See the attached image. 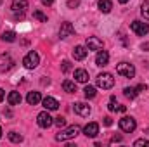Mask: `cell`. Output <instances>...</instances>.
Here are the masks:
<instances>
[{
  "instance_id": "6da1fadb",
  "label": "cell",
  "mask_w": 149,
  "mask_h": 147,
  "mask_svg": "<svg viewBox=\"0 0 149 147\" xmlns=\"http://www.w3.org/2000/svg\"><path fill=\"white\" fill-rule=\"evenodd\" d=\"M78 133H80V126H78V125H73V126H70V128H66V130L59 132V133L56 135V140H59V142L71 140V139H74Z\"/></svg>"
},
{
  "instance_id": "7a4b0ae2",
  "label": "cell",
  "mask_w": 149,
  "mask_h": 147,
  "mask_svg": "<svg viewBox=\"0 0 149 147\" xmlns=\"http://www.w3.org/2000/svg\"><path fill=\"white\" fill-rule=\"evenodd\" d=\"M95 83L99 88L102 90H109L113 85H114V78H113L111 73H101L97 78H95Z\"/></svg>"
},
{
  "instance_id": "3957f363",
  "label": "cell",
  "mask_w": 149,
  "mask_h": 147,
  "mask_svg": "<svg viewBox=\"0 0 149 147\" xmlns=\"http://www.w3.org/2000/svg\"><path fill=\"white\" fill-rule=\"evenodd\" d=\"M116 73L121 74V76H125V78H134V76H135V68H134V64H130V62H120V64L116 66Z\"/></svg>"
},
{
  "instance_id": "277c9868",
  "label": "cell",
  "mask_w": 149,
  "mask_h": 147,
  "mask_svg": "<svg viewBox=\"0 0 149 147\" xmlns=\"http://www.w3.org/2000/svg\"><path fill=\"white\" fill-rule=\"evenodd\" d=\"M38 62H40V57H38L37 52H28L26 55H24V59H23V64H24V68L26 69H35L38 66Z\"/></svg>"
},
{
  "instance_id": "5b68a950",
  "label": "cell",
  "mask_w": 149,
  "mask_h": 147,
  "mask_svg": "<svg viewBox=\"0 0 149 147\" xmlns=\"http://www.w3.org/2000/svg\"><path fill=\"white\" fill-rule=\"evenodd\" d=\"M135 126H137V123H135V119L132 116H123L120 119V128L123 132H127V133H132L135 130Z\"/></svg>"
},
{
  "instance_id": "8992f818",
  "label": "cell",
  "mask_w": 149,
  "mask_h": 147,
  "mask_svg": "<svg viewBox=\"0 0 149 147\" xmlns=\"http://www.w3.org/2000/svg\"><path fill=\"white\" fill-rule=\"evenodd\" d=\"M37 123L40 128H49V126L54 125V118L49 114V111H43V112H40L37 116Z\"/></svg>"
},
{
  "instance_id": "52a82bcc",
  "label": "cell",
  "mask_w": 149,
  "mask_h": 147,
  "mask_svg": "<svg viewBox=\"0 0 149 147\" xmlns=\"http://www.w3.org/2000/svg\"><path fill=\"white\" fill-rule=\"evenodd\" d=\"M130 30H132L135 35L144 37V35H148L149 33V24L148 23H142V21H134V23L130 24Z\"/></svg>"
},
{
  "instance_id": "ba28073f",
  "label": "cell",
  "mask_w": 149,
  "mask_h": 147,
  "mask_svg": "<svg viewBox=\"0 0 149 147\" xmlns=\"http://www.w3.org/2000/svg\"><path fill=\"white\" fill-rule=\"evenodd\" d=\"M12 66H14V59L9 54H2L0 55V73H5V71L12 69Z\"/></svg>"
},
{
  "instance_id": "9c48e42d",
  "label": "cell",
  "mask_w": 149,
  "mask_h": 147,
  "mask_svg": "<svg viewBox=\"0 0 149 147\" xmlns=\"http://www.w3.org/2000/svg\"><path fill=\"white\" fill-rule=\"evenodd\" d=\"M102 47H104V43H102L101 38H97V37L87 38V49L88 50H102Z\"/></svg>"
},
{
  "instance_id": "30bf717a",
  "label": "cell",
  "mask_w": 149,
  "mask_h": 147,
  "mask_svg": "<svg viewBox=\"0 0 149 147\" xmlns=\"http://www.w3.org/2000/svg\"><path fill=\"white\" fill-rule=\"evenodd\" d=\"M74 33V26L71 24V23H63L61 24V28H59V37L61 38H68V37H71Z\"/></svg>"
},
{
  "instance_id": "8fae6325",
  "label": "cell",
  "mask_w": 149,
  "mask_h": 147,
  "mask_svg": "<svg viewBox=\"0 0 149 147\" xmlns=\"http://www.w3.org/2000/svg\"><path fill=\"white\" fill-rule=\"evenodd\" d=\"M83 133L87 135V137H90V139H94V137H97V133H99V125L97 123H88V125H85V128H83Z\"/></svg>"
},
{
  "instance_id": "7c38bea8",
  "label": "cell",
  "mask_w": 149,
  "mask_h": 147,
  "mask_svg": "<svg viewBox=\"0 0 149 147\" xmlns=\"http://www.w3.org/2000/svg\"><path fill=\"white\" fill-rule=\"evenodd\" d=\"M42 104H43V107L47 111H57L59 109V102H57L54 97H45V99H42Z\"/></svg>"
},
{
  "instance_id": "4fadbf2b",
  "label": "cell",
  "mask_w": 149,
  "mask_h": 147,
  "mask_svg": "<svg viewBox=\"0 0 149 147\" xmlns=\"http://www.w3.org/2000/svg\"><path fill=\"white\" fill-rule=\"evenodd\" d=\"M73 109H74V112L80 114V116H88V114H90V106L85 104V102H76Z\"/></svg>"
},
{
  "instance_id": "5bb4252c",
  "label": "cell",
  "mask_w": 149,
  "mask_h": 147,
  "mask_svg": "<svg viewBox=\"0 0 149 147\" xmlns=\"http://www.w3.org/2000/svg\"><path fill=\"white\" fill-rule=\"evenodd\" d=\"M87 54H88V50H87L83 45H76L73 49V57L76 61H83V59L87 57Z\"/></svg>"
},
{
  "instance_id": "9a60e30c",
  "label": "cell",
  "mask_w": 149,
  "mask_h": 147,
  "mask_svg": "<svg viewBox=\"0 0 149 147\" xmlns=\"http://www.w3.org/2000/svg\"><path fill=\"white\" fill-rule=\"evenodd\" d=\"M109 62V54L106 52V50H99V54H97V57H95V64L97 66H106Z\"/></svg>"
},
{
  "instance_id": "2e32d148",
  "label": "cell",
  "mask_w": 149,
  "mask_h": 147,
  "mask_svg": "<svg viewBox=\"0 0 149 147\" xmlns=\"http://www.w3.org/2000/svg\"><path fill=\"white\" fill-rule=\"evenodd\" d=\"M28 9V0H12V10L14 12H24Z\"/></svg>"
},
{
  "instance_id": "e0dca14e",
  "label": "cell",
  "mask_w": 149,
  "mask_h": 147,
  "mask_svg": "<svg viewBox=\"0 0 149 147\" xmlns=\"http://www.w3.org/2000/svg\"><path fill=\"white\" fill-rule=\"evenodd\" d=\"M40 101H42V95H40V92H30V94L26 95V102H28L30 106H37Z\"/></svg>"
},
{
  "instance_id": "ac0fdd59",
  "label": "cell",
  "mask_w": 149,
  "mask_h": 147,
  "mask_svg": "<svg viewBox=\"0 0 149 147\" xmlns=\"http://www.w3.org/2000/svg\"><path fill=\"white\" fill-rule=\"evenodd\" d=\"M97 7H99V10H101V12L109 14V12H111V9H113V2H111V0H99Z\"/></svg>"
},
{
  "instance_id": "d6986e66",
  "label": "cell",
  "mask_w": 149,
  "mask_h": 147,
  "mask_svg": "<svg viewBox=\"0 0 149 147\" xmlns=\"http://www.w3.org/2000/svg\"><path fill=\"white\" fill-rule=\"evenodd\" d=\"M7 102H9L10 106H19V104H21V94H19V92H10V94L7 95Z\"/></svg>"
},
{
  "instance_id": "ffe728a7",
  "label": "cell",
  "mask_w": 149,
  "mask_h": 147,
  "mask_svg": "<svg viewBox=\"0 0 149 147\" xmlns=\"http://www.w3.org/2000/svg\"><path fill=\"white\" fill-rule=\"evenodd\" d=\"M74 80H76L78 83H87V81H88V73H87L85 69H76V71H74Z\"/></svg>"
},
{
  "instance_id": "44dd1931",
  "label": "cell",
  "mask_w": 149,
  "mask_h": 147,
  "mask_svg": "<svg viewBox=\"0 0 149 147\" xmlns=\"http://www.w3.org/2000/svg\"><path fill=\"white\" fill-rule=\"evenodd\" d=\"M63 90L68 92V94H74V92H76L74 81H71V80H64V81H63Z\"/></svg>"
},
{
  "instance_id": "7402d4cb",
  "label": "cell",
  "mask_w": 149,
  "mask_h": 147,
  "mask_svg": "<svg viewBox=\"0 0 149 147\" xmlns=\"http://www.w3.org/2000/svg\"><path fill=\"white\" fill-rule=\"evenodd\" d=\"M2 40L3 42H9V43H12V42H16V31H3L2 33Z\"/></svg>"
},
{
  "instance_id": "603a6c76",
  "label": "cell",
  "mask_w": 149,
  "mask_h": 147,
  "mask_svg": "<svg viewBox=\"0 0 149 147\" xmlns=\"http://www.w3.org/2000/svg\"><path fill=\"white\" fill-rule=\"evenodd\" d=\"M83 94H85V97H87V99H94V97L97 95L95 88H94V87H90V85H87V87L83 88Z\"/></svg>"
},
{
  "instance_id": "cb8c5ba5",
  "label": "cell",
  "mask_w": 149,
  "mask_h": 147,
  "mask_svg": "<svg viewBox=\"0 0 149 147\" xmlns=\"http://www.w3.org/2000/svg\"><path fill=\"white\" fill-rule=\"evenodd\" d=\"M123 92H125V97H128V99H135V97H137V94H139V92H137V88H134V87H127Z\"/></svg>"
},
{
  "instance_id": "d4e9b609",
  "label": "cell",
  "mask_w": 149,
  "mask_h": 147,
  "mask_svg": "<svg viewBox=\"0 0 149 147\" xmlns=\"http://www.w3.org/2000/svg\"><path fill=\"white\" fill-rule=\"evenodd\" d=\"M9 140L14 142V144H19V142H23V135H19V133H16V132H10V133H9Z\"/></svg>"
},
{
  "instance_id": "484cf974",
  "label": "cell",
  "mask_w": 149,
  "mask_h": 147,
  "mask_svg": "<svg viewBox=\"0 0 149 147\" xmlns=\"http://www.w3.org/2000/svg\"><path fill=\"white\" fill-rule=\"evenodd\" d=\"M141 14H142L146 19H149V0H146V2L141 5Z\"/></svg>"
},
{
  "instance_id": "4316f807",
  "label": "cell",
  "mask_w": 149,
  "mask_h": 147,
  "mask_svg": "<svg viewBox=\"0 0 149 147\" xmlns=\"http://www.w3.org/2000/svg\"><path fill=\"white\" fill-rule=\"evenodd\" d=\"M33 17H35V19H38L40 23H47V16H45L42 10H35V12H33Z\"/></svg>"
},
{
  "instance_id": "83f0119b",
  "label": "cell",
  "mask_w": 149,
  "mask_h": 147,
  "mask_svg": "<svg viewBox=\"0 0 149 147\" xmlns=\"http://www.w3.org/2000/svg\"><path fill=\"white\" fill-rule=\"evenodd\" d=\"M54 125L59 126V128H63V126L66 125V118H64V116H57V118L54 119Z\"/></svg>"
},
{
  "instance_id": "f1b7e54d",
  "label": "cell",
  "mask_w": 149,
  "mask_h": 147,
  "mask_svg": "<svg viewBox=\"0 0 149 147\" xmlns=\"http://www.w3.org/2000/svg\"><path fill=\"white\" fill-rule=\"evenodd\" d=\"M134 146L135 147H149V140H146V139H139V140L134 142Z\"/></svg>"
},
{
  "instance_id": "f546056e",
  "label": "cell",
  "mask_w": 149,
  "mask_h": 147,
  "mask_svg": "<svg viewBox=\"0 0 149 147\" xmlns=\"http://www.w3.org/2000/svg\"><path fill=\"white\" fill-rule=\"evenodd\" d=\"M61 69H63V73H68V71H71V62H70V61H63V64H61Z\"/></svg>"
},
{
  "instance_id": "4dcf8cb0",
  "label": "cell",
  "mask_w": 149,
  "mask_h": 147,
  "mask_svg": "<svg viewBox=\"0 0 149 147\" xmlns=\"http://www.w3.org/2000/svg\"><path fill=\"white\" fill-rule=\"evenodd\" d=\"M78 5H80L78 0H68V7H70V9H76Z\"/></svg>"
},
{
  "instance_id": "1f68e13d",
  "label": "cell",
  "mask_w": 149,
  "mask_h": 147,
  "mask_svg": "<svg viewBox=\"0 0 149 147\" xmlns=\"http://www.w3.org/2000/svg\"><path fill=\"white\" fill-rule=\"evenodd\" d=\"M135 88H137V92H139V94H141V92H146V88H148V87H146V85H144V83H141V85H137V87H135Z\"/></svg>"
},
{
  "instance_id": "d6a6232c",
  "label": "cell",
  "mask_w": 149,
  "mask_h": 147,
  "mask_svg": "<svg viewBox=\"0 0 149 147\" xmlns=\"http://www.w3.org/2000/svg\"><path fill=\"white\" fill-rule=\"evenodd\" d=\"M104 125H106V126H111V125H113V119L109 118V116H106V118H104Z\"/></svg>"
},
{
  "instance_id": "836d02e7",
  "label": "cell",
  "mask_w": 149,
  "mask_h": 147,
  "mask_svg": "<svg viewBox=\"0 0 149 147\" xmlns=\"http://www.w3.org/2000/svg\"><path fill=\"white\" fill-rule=\"evenodd\" d=\"M111 142L113 144H114V142H121V135H114V137L111 139Z\"/></svg>"
},
{
  "instance_id": "e575fe53",
  "label": "cell",
  "mask_w": 149,
  "mask_h": 147,
  "mask_svg": "<svg viewBox=\"0 0 149 147\" xmlns=\"http://www.w3.org/2000/svg\"><path fill=\"white\" fill-rule=\"evenodd\" d=\"M108 109H109V111H116V106H114V102H113V101H109V106H108Z\"/></svg>"
},
{
  "instance_id": "d590c367",
  "label": "cell",
  "mask_w": 149,
  "mask_h": 147,
  "mask_svg": "<svg viewBox=\"0 0 149 147\" xmlns=\"http://www.w3.org/2000/svg\"><path fill=\"white\" fill-rule=\"evenodd\" d=\"M116 111H118V112H125V111H127V107H125V106H118V107H116Z\"/></svg>"
},
{
  "instance_id": "8d00e7d4",
  "label": "cell",
  "mask_w": 149,
  "mask_h": 147,
  "mask_svg": "<svg viewBox=\"0 0 149 147\" xmlns=\"http://www.w3.org/2000/svg\"><path fill=\"white\" fill-rule=\"evenodd\" d=\"M42 3H43V5H52L54 0H42Z\"/></svg>"
},
{
  "instance_id": "74e56055",
  "label": "cell",
  "mask_w": 149,
  "mask_h": 147,
  "mask_svg": "<svg viewBox=\"0 0 149 147\" xmlns=\"http://www.w3.org/2000/svg\"><path fill=\"white\" fill-rule=\"evenodd\" d=\"M3 97H5V92H3V90H2V88H0V102H2V101H3Z\"/></svg>"
},
{
  "instance_id": "f35d334b",
  "label": "cell",
  "mask_w": 149,
  "mask_h": 147,
  "mask_svg": "<svg viewBox=\"0 0 149 147\" xmlns=\"http://www.w3.org/2000/svg\"><path fill=\"white\" fill-rule=\"evenodd\" d=\"M118 2H120V3H127L128 0H118Z\"/></svg>"
},
{
  "instance_id": "ab89813d",
  "label": "cell",
  "mask_w": 149,
  "mask_h": 147,
  "mask_svg": "<svg viewBox=\"0 0 149 147\" xmlns=\"http://www.w3.org/2000/svg\"><path fill=\"white\" fill-rule=\"evenodd\" d=\"M0 139H2V128H0Z\"/></svg>"
},
{
  "instance_id": "60d3db41",
  "label": "cell",
  "mask_w": 149,
  "mask_h": 147,
  "mask_svg": "<svg viewBox=\"0 0 149 147\" xmlns=\"http://www.w3.org/2000/svg\"><path fill=\"white\" fill-rule=\"evenodd\" d=\"M0 5H2V0H0Z\"/></svg>"
}]
</instances>
